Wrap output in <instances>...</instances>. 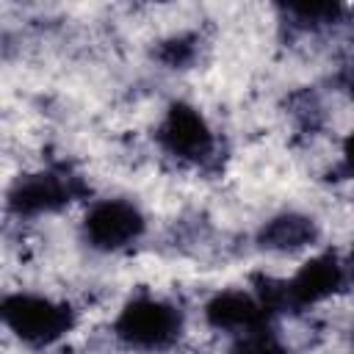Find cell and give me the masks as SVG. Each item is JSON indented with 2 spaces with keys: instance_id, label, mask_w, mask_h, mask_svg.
<instances>
[{
  "instance_id": "cell-1",
  "label": "cell",
  "mask_w": 354,
  "mask_h": 354,
  "mask_svg": "<svg viewBox=\"0 0 354 354\" xmlns=\"http://www.w3.org/2000/svg\"><path fill=\"white\" fill-rule=\"evenodd\" d=\"M0 315L3 324L28 346H50L61 340L75 324V313L69 304L36 293L6 296Z\"/></svg>"
},
{
  "instance_id": "cell-2",
  "label": "cell",
  "mask_w": 354,
  "mask_h": 354,
  "mask_svg": "<svg viewBox=\"0 0 354 354\" xmlns=\"http://www.w3.org/2000/svg\"><path fill=\"white\" fill-rule=\"evenodd\" d=\"M113 329H116V337L127 343L130 348L158 351L177 340L183 329V315L174 304L144 293V296L130 299L122 307Z\"/></svg>"
},
{
  "instance_id": "cell-3",
  "label": "cell",
  "mask_w": 354,
  "mask_h": 354,
  "mask_svg": "<svg viewBox=\"0 0 354 354\" xmlns=\"http://www.w3.org/2000/svg\"><path fill=\"white\" fill-rule=\"evenodd\" d=\"M83 194H86V185L77 174H72L69 169H47V171L19 177L8 194V207L17 216L55 213L69 202L80 199Z\"/></svg>"
},
{
  "instance_id": "cell-4",
  "label": "cell",
  "mask_w": 354,
  "mask_h": 354,
  "mask_svg": "<svg viewBox=\"0 0 354 354\" xmlns=\"http://www.w3.org/2000/svg\"><path fill=\"white\" fill-rule=\"evenodd\" d=\"M158 144L188 163H202L213 155V133L205 122V116L188 105V102H174L169 105L160 127H158Z\"/></svg>"
},
{
  "instance_id": "cell-5",
  "label": "cell",
  "mask_w": 354,
  "mask_h": 354,
  "mask_svg": "<svg viewBox=\"0 0 354 354\" xmlns=\"http://www.w3.org/2000/svg\"><path fill=\"white\" fill-rule=\"evenodd\" d=\"M83 232H86V241L94 249L116 252V249H122V246H127V243L141 238L144 216L133 202L102 199L86 213Z\"/></svg>"
},
{
  "instance_id": "cell-6",
  "label": "cell",
  "mask_w": 354,
  "mask_h": 354,
  "mask_svg": "<svg viewBox=\"0 0 354 354\" xmlns=\"http://www.w3.org/2000/svg\"><path fill=\"white\" fill-rule=\"evenodd\" d=\"M343 279H346V268L340 266V260H337L335 252H321V254L310 257L285 282L290 313L304 310L310 304H318V301L329 299L332 293H337L343 288Z\"/></svg>"
},
{
  "instance_id": "cell-7",
  "label": "cell",
  "mask_w": 354,
  "mask_h": 354,
  "mask_svg": "<svg viewBox=\"0 0 354 354\" xmlns=\"http://www.w3.org/2000/svg\"><path fill=\"white\" fill-rule=\"evenodd\" d=\"M205 318L213 329H221L230 335H246L268 326L271 313L263 307V301L254 293L221 290L205 304Z\"/></svg>"
},
{
  "instance_id": "cell-8",
  "label": "cell",
  "mask_w": 354,
  "mask_h": 354,
  "mask_svg": "<svg viewBox=\"0 0 354 354\" xmlns=\"http://www.w3.org/2000/svg\"><path fill=\"white\" fill-rule=\"evenodd\" d=\"M318 235L315 221L301 213H282L263 224L260 230V246L274 252H293L307 243H313Z\"/></svg>"
},
{
  "instance_id": "cell-9",
  "label": "cell",
  "mask_w": 354,
  "mask_h": 354,
  "mask_svg": "<svg viewBox=\"0 0 354 354\" xmlns=\"http://www.w3.org/2000/svg\"><path fill=\"white\" fill-rule=\"evenodd\" d=\"M230 354H288V351L279 343V337L268 326H263V329L238 335V340L232 343Z\"/></svg>"
},
{
  "instance_id": "cell-10",
  "label": "cell",
  "mask_w": 354,
  "mask_h": 354,
  "mask_svg": "<svg viewBox=\"0 0 354 354\" xmlns=\"http://www.w3.org/2000/svg\"><path fill=\"white\" fill-rule=\"evenodd\" d=\"M285 11L304 25H326L337 19L340 6L337 3H293V6H285Z\"/></svg>"
},
{
  "instance_id": "cell-11",
  "label": "cell",
  "mask_w": 354,
  "mask_h": 354,
  "mask_svg": "<svg viewBox=\"0 0 354 354\" xmlns=\"http://www.w3.org/2000/svg\"><path fill=\"white\" fill-rule=\"evenodd\" d=\"M158 58L169 66H183L194 58V41L188 36H177L171 41H166L160 50H158Z\"/></svg>"
},
{
  "instance_id": "cell-12",
  "label": "cell",
  "mask_w": 354,
  "mask_h": 354,
  "mask_svg": "<svg viewBox=\"0 0 354 354\" xmlns=\"http://www.w3.org/2000/svg\"><path fill=\"white\" fill-rule=\"evenodd\" d=\"M343 171L354 180V133L346 138V147H343Z\"/></svg>"
},
{
  "instance_id": "cell-13",
  "label": "cell",
  "mask_w": 354,
  "mask_h": 354,
  "mask_svg": "<svg viewBox=\"0 0 354 354\" xmlns=\"http://www.w3.org/2000/svg\"><path fill=\"white\" fill-rule=\"evenodd\" d=\"M348 271H351V279H354V252H351V260H348Z\"/></svg>"
},
{
  "instance_id": "cell-14",
  "label": "cell",
  "mask_w": 354,
  "mask_h": 354,
  "mask_svg": "<svg viewBox=\"0 0 354 354\" xmlns=\"http://www.w3.org/2000/svg\"><path fill=\"white\" fill-rule=\"evenodd\" d=\"M351 94H354V83H351Z\"/></svg>"
}]
</instances>
